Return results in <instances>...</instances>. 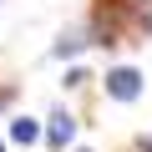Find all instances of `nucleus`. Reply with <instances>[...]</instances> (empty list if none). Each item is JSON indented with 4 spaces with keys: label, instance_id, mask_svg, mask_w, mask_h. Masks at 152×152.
I'll list each match as a JSON object with an SVG mask.
<instances>
[{
    "label": "nucleus",
    "instance_id": "1",
    "mask_svg": "<svg viewBox=\"0 0 152 152\" xmlns=\"http://www.w3.org/2000/svg\"><path fill=\"white\" fill-rule=\"evenodd\" d=\"M102 86H107L112 102H137V96H142V76H137L132 66H112V71L102 76Z\"/></svg>",
    "mask_w": 152,
    "mask_h": 152
},
{
    "label": "nucleus",
    "instance_id": "2",
    "mask_svg": "<svg viewBox=\"0 0 152 152\" xmlns=\"http://www.w3.org/2000/svg\"><path fill=\"white\" fill-rule=\"evenodd\" d=\"M76 137V117L61 107V112H51V127H46V142L56 147V152H66V142Z\"/></svg>",
    "mask_w": 152,
    "mask_h": 152
},
{
    "label": "nucleus",
    "instance_id": "3",
    "mask_svg": "<svg viewBox=\"0 0 152 152\" xmlns=\"http://www.w3.org/2000/svg\"><path fill=\"white\" fill-rule=\"evenodd\" d=\"M86 46H91V31L76 26V31H61V36H56L51 56H56V61H66V56H76V51H86Z\"/></svg>",
    "mask_w": 152,
    "mask_h": 152
},
{
    "label": "nucleus",
    "instance_id": "6",
    "mask_svg": "<svg viewBox=\"0 0 152 152\" xmlns=\"http://www.w3.org/2000/svg\"><path fill=\"white\" fill-rule=\"evenodd\" d=\"M10 102H15V86H0V112H5Z\"/></svg>",
    "mask_w": 152,
    "mask_h": 152
},
{
    "label": "nucleus",
    "instance_id": "5",
    "mask_svg": "<svg viewBox=\"0 0 152 152\" xmlns=\"http://www.w3.org/2000/svg\"><path fill=\"white\" fill-rule=\"evenodd\" d=\"M86 81H91V76H86L81 66H71V71H66V86H86Z\"/></svg>",
    "mask_w": 152,
    "mask_h": 152
},
{
    "label": "nucleus",
    "instance_id": "7",
    "mask_svg": "<svg viewBox=\"0 0 152 152\" xmlns=\"http://www.w3.org/2000/svg\"><path fill=\"white\" fill-rule=\"evenodd\" d=\"M81 152H86V147H81Z\"/></svg>",
    "mask_w": 152,
    "mask_h": 152
},
{
    "label": "nucleus",
    "instance_id": "4",
    "mask_svg": "<svg viewBox=\"0 0 152 152\" xmlns=\"http://www.w3.org/2000/svg\"><path fill=\"white\" fill-rule=\"evenodd\" d=\"M10 142H15V147H31V142H41V122H31V117H15V122H10Z\"/></svg>",
    "mask_w": 152,
    "mask_h": 152
}]
</instances>
